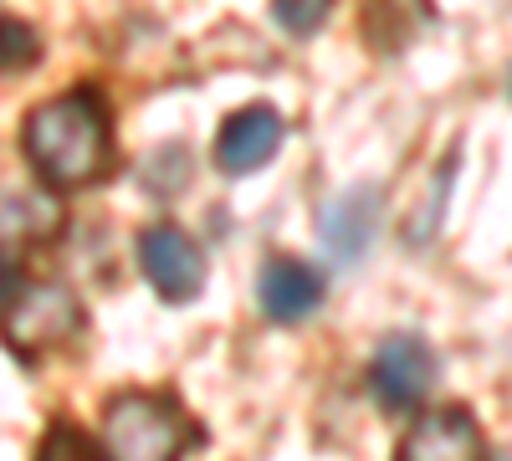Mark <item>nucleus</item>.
I'll list each match as a JSON object with an SVG mask.
<instances>
[{"label": "nucleus", "instance_id": "obj_1", "mask_svg": "<svg viewBox=\"0 0 512 461\" xmlns=\"http://www.w3.org/2000/svg\"><path fill=\"white\" fill-rule=\"evenodd\" d=\"M21 149L52 190H88L113 175V123L93 88H72L26 113Z\"/></svg>", "mask_w": 512, "mask_h": 461}, {"label": "nucleus", "instance_id": "obj_2", "mask_svg": "<svg viewBox=\"0 0 512 461\" xmlns=\"http://www.w3.org/2000/svg\"><path fill=\"white\" fill-rule=\"evenodd\" d=\"M205 446V426L190 421L180 400L154 390H123L103 405V451L128 461H164Z\"/></svg>", "mask_w": 512, "mask_h": 461}, {"label": "nucleus", "instance_id": "obj_3", "mask_svg": "<svg viewBox=\"0 0 512 461\" xmlns=\"http://www.w3.org/2000/svg\"><path fill=\"white\" fill-rule=\"evenodd\" d=\"M88 328V313L62 282H36V287H16L0 303V339L21 364H41L57 349H67L77 333Z\"/></svg>", "mask_w": 512, "mask_h": 461}, {"label": "nucleus", "instance_id": "obj_4", "mask_svg": "<svg viewBox=\"0 0 512 461\" xmlns=\"http://www.w3.org/2000/svg\"><path fill=\"white\" fill-rule=\"evenodd\" d=\"M139 267L164 303H195L205 287V251L180 226H144L139 231Z\"/></svg>", "mask_w": 512, "mask_h": 461}, {"label": "nucleus", "instance_id": "obj_5", "mask_svg": "<svg viewBox=\"0 0 512 461\" xmlns=\"http://www.w3.org/2000/svg\"><path fill=\"white\" fill-rule=\"evenodd\" d=\"M436 385V354L415 333H390L369 364V390L384 410H415Z\"/></svg>", "mask_w": 512, "mask_h": 461}, {"label": "nucleus", "instance_id": "obj_6", "mask_svg": "<svg viewBox=\"0 0 512 461\" xmlns=\"http://www.w3.org/2000/svg\"><path fill=\"white\" fill-rule=\"evenodd\" d=\"M282 134H287V129H282V113L267 108V103H251V108L231 113L226 129H221V139H216V170L231 175V180L256 175L262 164L277 159Z\"/></svg>", "mask_w": 512, "mask_h": 461}, {"label": "nucleus", "instance_id": "obj_7", "mask_svg": "<svg viewBox=\"0 0 512 461\" xmlns=\"http://www.w3.org/2000/svg\"><path fill=\"white\" fill-rule=\"evenodd\" d=\"M323 272L308 267L303 257H267L256 272V303L272 323H303L323 303Z\"/></svg>", "mask_w": 512, "mask_h": 461}, {"label": "nucleus", "instance_id": "obj_8", "mask_svg": "<svg viewBox=\"0 0 512 461\" xmlns=\"http://www.w3.org/2000/svg\"><path fill=\"white\" fill-rule=\"evenodd\" d=\"M374 231H379V190H369V185L344 190L338 200H328L323 216H318L323 246L333 251V262H344V267H354L364 257Z\"/></svg>", "mask_w": 512, "mask_h": 461}, {"label": "nucleus", "instance_id": "obj_9", "mask_svg": "<svg viewBox=\"0 0 512 461\" xmlns=\"http://www.w3.org/2000/svg\"><path fill=\"white\" fill-rule=\"evenodd\" d=\"M400 451L415 461H441V456H482L487 441H482L477 421L466 415V405H446V410L420 415Z\"/></svg>", "mask_w": 512, "mask_h": 461}, {"label": "nucleus", "instance_id": "obj_10", "mask_svg": "<svg viewBox=\"0 0 512 461\" xmlns=\"http://www.w3.org/2000/svg\"><path fill=\"white\" fill-rule=\"evenodd\" d=\"M57 226H62V211L52 205V195L0 180V241H47L57 236Z\"/></svg>", "mask_w": 512, "mask_h": 461}, {"label": "nucleus", "instance_id": "obj_11", "mask_svg": "<svg viewBox=\"0 0 512 461\" xmlns=\"http://www.w3.org/2000/svg\"><path fill=\"white\" fill-rule=\"evenodd\" d=\"M31 62H41V36L26 21L0 16V72H26Z\"/></svg>", "mask_w": 512, "mask_h": 461}, {"label": "nucleus", "instance_id": "obj_12", "mask_svg": "<svg viewBox=\"0 0 512 461\" xmlns=\"http://www.w3.org/2000/svg\"><path fill=\"white\" fill-rule=\"evenodd\" d=\"M328 11H333V0H272L277 26L292 31V36H313L328 21Z\"/></svg>", "mask_w": 512, "mask_h": 461}, {"label": "nucleus", "instance_id": "obj_13", "mask_svg": "<svg viewBox=\"0 0 512 461\" xmlns=\"http://www.w3.org/2000/svg\"><path fill=\"white\" fill-rule=\"evenodd\" d=\"M67 451H77V456H98V446L82 436V431H72V426H57L47 441H41V456H67Z\"/></svg>", "mask_w": 512, "mask_h": 461}, {"label": "nucleus", "instance_id": "obj_14", "mask_svg": "<svg viewBox=\"0 0 512 461\" xmlns=\"http://www.w3.org/2000/svg\"><path fill=\"white\" fill-rule=\"evenodd\" d=\"M16 287H21V267H16V262L6 257V251H0V303H6Z\"/></svg>", "mask_w": 512, "mask_h": 461}]
</instances>
